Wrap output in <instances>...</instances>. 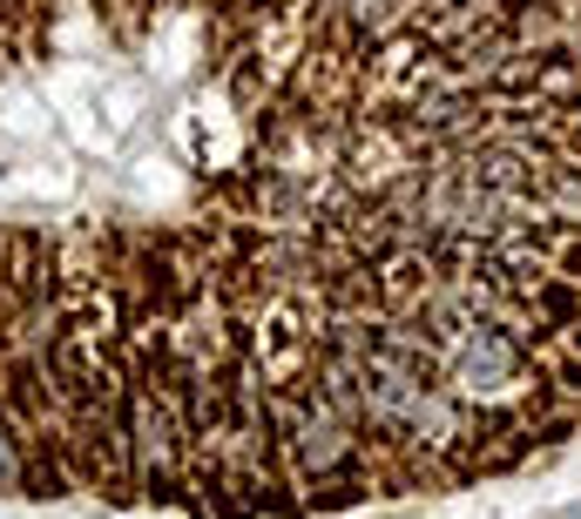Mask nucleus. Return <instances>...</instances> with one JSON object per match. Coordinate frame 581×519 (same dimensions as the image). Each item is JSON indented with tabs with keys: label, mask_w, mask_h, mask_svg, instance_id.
Here are the masks:
<instances>
[{
	"label": "nucleus",
	"mask_w": 581,
	"mask_h": 519,
	"mask_svg": "<svg viewBox=\"0 0 581 519\" xmlns=\"http://www.w3.org/2000/svg\"><path fill=\"white\" fill-rule=\"evenodd\" d=\"M561 142H568V155H581V122H574V129L561 135Z\"/></svg>",
	"instance_id": "nucleus-5"
},
{
	"label": "nucleus",
	"mask_w": 581,
	"mask_h": 519,
	"mask_svg": "<svg viewBox=\"0 0 581 519\" xmlns=\"http://www.w3.org/2000/svg\"><path fill=\"white\" fill-rule=\"evenodd\" d=\"M528 365V344L508 330V317L493 311V317H473L453 344H447V391L467 398V405H501L514 391Z\"/></svg>",
	"instance_id": "nucleus-1"
},
{
	"label": "nucleus",
	"mask_w": 581,
	"mask_h": 519,
	"mask_svg": "<svg viewBox=\"0 0 581 519\" xmlns=\"http://www.w3.org/2000/svg\"><path fill=\"white\" fill-rule=\"evenodd\" d=\"M129 452H136V479H142V499H183L177 479H183V431H177V411L162 391H136L129 398Z\"/></svg>",
	"instance_id": "nucleus-2"
},
{
	"label": "nucleus",
	"mask_w": 581,
	"mask_h": 519,
	"mask_svg": "<svg viewBox=\"0 0 581 519\" xmlns=\"http://www.w3.org/2000/svg\"><path fill=\"white\" fill-rule=\"evenodd\" d=\"M534 203L548 216V230H581V155H554L541 169V183H534Z\"/></svg>",
	"instance_id": "nucleus-3"
},
{
	"label": "nucleus",
	"mask_w": 581,
	"mask_h": 519,
	"mask_svg": "<svg viewBox=\"0 0 581 519\" xmlns=\"http://www.w3.org/2000/svg\"><path fill=\"white\" fill-rule=\"evenodd\" d=\"M8 486H21V452L8 439V418H0V492H8Z\"/></svg>",
	"instance_id": "nucleus-4"
},
{
	"label": "nucleus",
	"mask_w": 581,
	"mask_h": 519,
	"mask_svg": "<svg viewBox=\"0 0 581 519\" xmlns=\"http://www.w3.org/2000/svg\"><path fill=\"white\" fill-rule=\"evenodd\" d=\"M561 519H581V506H574V512H561Z\"/></svg>",
	"instance_id": "nucleus-6"
}]
</instances>
